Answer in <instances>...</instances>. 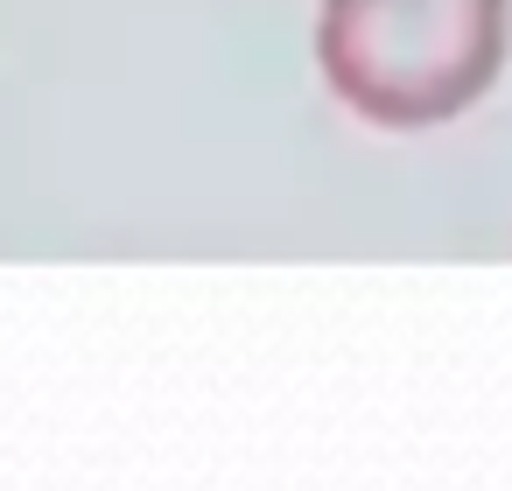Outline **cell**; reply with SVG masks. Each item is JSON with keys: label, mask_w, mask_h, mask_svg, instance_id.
Listing matches in <instances>:
<instances>
[{"label": "cell", "mask_w": 512, "mask_h": 491, "mask_svg": "<svg viewBox=\"0 0 512 491\" xmlns=\"http://www.w3.org/2000/svg\"><path fill=\"white\" fill-rule=\"evenodd\" d=\"M512 0H323L316 57L330 92L393 134L442 127L505 64Z\"/></svg>", "instance_id": "6da1fadb"}]
</instances>
